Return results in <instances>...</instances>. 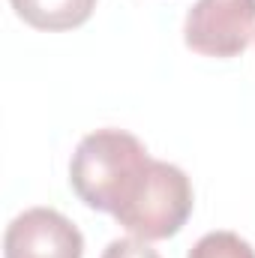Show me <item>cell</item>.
<instances>
[{"mask_svg": "<svg viewBox=\"0 0 255 258\" xmlns=\"http://www.w3.org/2000/svg\"><path fill=\"white\" fill-rule=\"evenodd\" d=\"M189 213V177L171 162L147 159L111 216L141 240H165L186 225Z\"/></svg>", "mask_w": 255, "mask_h": 258, "instance_id": "2", "label": "cell"}, {"mask_svg": "<svg viewBox=\"0 0 255 258\" xmlns=\"http://www.w3.org/2000/svg\"><path fill=\"white\" fill-rule=\"evenodd\" d=\"M189 258H255V249L234 231H210L189 249Z\"/></svg>", "mask_w": 255, "mask_h": 258, "instance_id": "6", "label": "cell"}, {"mask_svg": "<svg viewBox=\"0 0 255 258\" xmlns=\"http://www.w3.org/2000/svg\"><path fill=\"white\" fill-rule=\"evenodd\" d=\"M102 258H159V252L150 249L141 237H120L105 246Z\"/></svg>", "mask_w": 255, "mask_h": 258, "instance_id": "7", "label": "cell"}, {"mask_svg": "<svg viewBox=\"0 0 255 258\" xmlns=\"http://www.w3.org/2000/svg\"><path fill=\"white\" fill-rule=\"evenodd\" d=\"M18 18L36 30H72L84 24L96 0H9Z\"/></svg>", "mask_w": 255, "mask_h": 258, "instance_id": "5", "label": "cell"}, {"mask_svg": "<svg viewBox=\"0 0 255 258\" xmlns=\"http://www.w3.org/2000/svg\"><path fill=\"white\" fill-rule=\"evenodd\" d=\"M6 258H81L84 237L51 207H30L18 213L3 237Z\"/></svg>", "mask_w": 255, "mask_h": 258, "instance_id": "4", "label": "cell"}, {"mask_svg": "<svg viewBox=\"0 0 255 258\" xmlns=\"http://www.w3.org/2000/svg\"><path fill=\"white\" fill-rule=\"evenodd\" d=\"M147 159L135 135L123 129H96L78 141L69 162V183L87 207L114 213Z\"/></svg>", "mask_w": 255, "mask_h": 258, "instance_id": "1", "label": "cell"}, {"mask_svg": "<svg viewBox=\"0 0 255 258\" xmlns=\"http://www.w3.org/2000/svg\"><path fill=\"white\" fill-rule=\"evenodd\" d=\"M255 36V0H198L186 15L183 39L204 57H237Z\"/></svg>", "mask_w": 255, "mask_h": 258, "instance_id": "3", "label": "cell"}]
</instances>
